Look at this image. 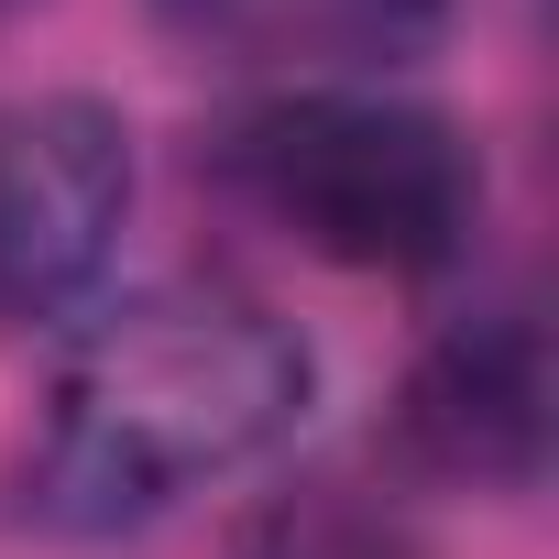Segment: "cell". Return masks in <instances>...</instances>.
Segmentation results:
<instances>
[{
	"mask_svg": "<svg viewBox=\"0 0 559 559\" xmlns=\"http://www.w3.org/2000/svg\"><path fill=\"white\" fill-rule=\"evenodd\" d=\"M308 341L286 319H263L252 297H132L121 319H99L56 384L45 417V461H34V504L78 537L143 526L165 504H187L198 483L263 461L308 417Z\"/></svg>",
	"mask_w": 559,
	"mask_h": 559,
	"instance_id": "cell-1",
	"label": "cell"
},
{
	"mask_svg": "<svg viewBox=\"0 0 559 559\" xmlns=\"http://www.w3.org/2000/svg\"><path fill=\"white\" fill-rule=\"evenodd\" d=\"M230 176L308 252L362 274H439L483 219V165L406 99H286L230 132Z\"/></svg>",
	"mask_w": 559,
	"mask_h": 559,
	"instance_id": "cell-2",
	"label": "cell"
},
{
	"mask_svg": "<svg viewBox=\"0 0 559 559\" xmlns=\"http://www.w3.org/2000/svg\"><path fill=\"white\" fill-rule=\"evenodd\" d=\"M132 209V132L99 99L0 110V319H56L99 286Z\"/></svg>",
	"mask_w": 559,
	"mask_h": 559,
	"instance_id": "cell-3",
	"label": "cell"
},
{
	"mask_svg": "<svg viewBox=\"0 0 559 559\" xmlns=\"http://www.w3.org/2000/svg\"><path fill=\"white\" fill-rule=\"evenodd\" d=\"M406 450L450 483H537V461H548V341L526 308H483L417 362Z\"/></svg>",
	"mask_w": 559,
	"mask_h": 559,
	"instance_id": "cell-4",
	"label": "cell"
},
{
	"mask_svg": "<svg viewBox=\"0 0 559 559\" xmlns=\"http://www.w3.org/2000/svg\"><path fill=\"white\" fill-rule=\"evenodd\" d=\"M165 23L230 67H395L450 23V0H165Z\"/></svg>",
	"mask_w": 559,
	"mask_h": 559,
	"instance_id": "cell-5",
	"label": "cell"
}]
</instances>
